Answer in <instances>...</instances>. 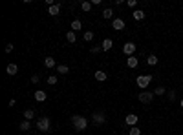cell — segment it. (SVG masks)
Returning <instances> with one entry per match:
<instances>
[{
  "mask_svg": "<svg viewBox=\"0 0 183 135\" xmlns=\"http://www.w3.org/2000/svg\"><path fill=\"white\" fill-rule=\"evenodd\" d=\"M72 124H73V128L77 130V132H82V130H86V126H88V120L81 115H73L72 117Z\"/></svg>",
  "mask_w": 183,
  "mask_h": 135,
  "instance_id": "cell-1",
  "label": "cell"
},
{
  "mask_svg": "<svg viewBox=\"0 0 183 135\" xmlns=\"http://www.w3.org/2000/svg\"><path fill=\"white\" fill-rule=\"evenodd\" d=\"M136 82H137L139 88H148V84L152 82V75H139L136 78Z\"/></svg>",
  "mask_w": 183,
  "mask_h": 135,
  "instance_id": "cell-2",
  "label": "cell"
},
{
  "mask_svg": "<svg viewBox=\"0 0 183 135\" xmlns=\"http://www.w3.org/2000/svg\"><path fill=\"white\" fill-rule=\"evenodd\" d=\"M123 53L128 55V57H134V53H136V44H134V42H126V44H123Z\"/></svg>",
  "mask_w": 183,
  "mask_h": 135,
  "instance_id": "cell-3",
  "label": "cell"
},
{
  "mask_svg": "<svg viewBox=\"0 0 183 135\" xmlns=\"http://www.w3.org/2000/svg\"><path fill=\"white\" fill-rule=\"evenodd\" d=\"M137 99L141 100L143 104H148V102H152V99H154V91H145V90H143Z\"/></svg>",
  "mask_w": 183,
  "mask_h": 135,
  "instance_id": "cell-4",
  "label": "cell"
},
{
  "mask_svg": "<svg viewBox=\"0 0 183 135\" xmlns=\"http://www.w3.org/2000/svg\"><path fill=\"white\" fill-rule=\"evenodd\" d=\"M37 128L41 132H50V119L48 117H41L39 122H37Z\"/></svg>",
  "mask_w": 183,
  "mask_h": 135,
  "instance_id": "cell-5",
  "label": "cell"
},
{
  "mask_svg": "<svg viewBox=\"0 0 183 135\" xmlns=\"http://www.w3.org/2000/svg\"><path fill=\"white\" fill-rule=\"evenodd\" d=\"M137 120H139V117L137 115H134V113H130V115H126V119H124V122L132 128V126H136L137 124Z\"/></svg>",
  "mask_w": 183,
  "mask_h": 135,
  "instance_id": "cell-6",
  "label": "cell"
},
{
  "mask_svg": "<svg viewBox=\"0 0 183 135\" xmlns=\"http://www.w3.org/2000/svg\"><path fill=\"white\" fill-rule=\"evenodd\" d=\"M112 27H114L115 31H121V29H124V20H123V19H114V22H112Z\"/></svg>",
  "mask_w": 183,
  "mask_h": 135,
  "instance_id": "cell-7",
  "label": "cell"
},
{
  "mask_svg": "<svg viewBox=\"0 0 183 135\" xmlns=\"http://www.w3.org/2000/svg\"><path fill=\"white\" fill-rule=\"evenodd\" d=\"M92 120H94V124H102V122L106 120V117H104V113H94V115H92Z\"/></svg>",
  "mask_w": 183,
  "mask_h": 135,
  "instance_id": "cell-8",
  "label": "cell"
},
{
  "mask_svg": "<svg viewBox=\"0 0 183 135\" xmlns=\"http://www.w3.org/2000/svg\"><path fill=\"white\" fill-rule=\"evenodd\" d=\"M137 64H139V60L136 57H128L126 58V66L130 68V70H134V68H137Z\"/></svg>",
  "mask_w": 183,
  "mask_h": 135,
  "instance_id": "cell-9",
  "label": "cell"
},
{
  "mask_svg": "<svg viewBox=\"0 0 183 135\" xmlns=\"http://www.w3.org/2000/svg\"><path fill=\"white\" fill-rule=\"evenodd\" d=\"M6 71H7V73H9V75L13 77V75H17V71H19V66L11 62V64H7V68H6Z\"/></svg>",
  "mask_w": 183,
  "mask_h": 135,
  "instance_id": "cell-10",
  "label": "cell"
},
{
  "mask_svg": "<svg viewBox=\"0 0 183 135\" xmlns=\"http://www.w3.org/2000/svg\"><path fill=\"white\" fill-rule=\"evenodd\" d=\"M46 91H42V90H37V91H35V100H37V102H44V100H46Z\"/></svg>",
  "mask_w": 183,
  "mask_h": 135,
  "instance_id": "cell-11",
  "label": "cell"
},
{
  "mask_svg": "<svg viewBox=\"0 0 183 135\" xmlns=\"http://www.w3.org/2000/svg\"><path fill=\"white\" fill-rule=\"evenodd\" d=\"M112 46H114V42L110 39H104L102 40V44H101V49L102 51H108V49H112Z\"/></svg>",
  "mask_w": 183,
  "mask_h": 135,
  "instance_id": "cell-12",
  "label": "cell"
},
{
  "mask_svg": "<svg viewBox=\"0 0 183 135\" xmlns=\"http://www.w3.org/2000/svg\"><path fill=\"white\" fill-rule=\"evenodd\" d=\"M48 11H50V15L57 17V15H59V11H61V4H53V6H51V7H50Z\"/></svg>",
  "mask_w": 183,
  "mask_h": 135,
  "instance_id": "cell-13",
  "label": "cell"
},
{
  "mask_svg": "<svg viewBox=\"0 0 183 135\" xmlns=\"http://www.w3.org/2000/svg\"><path fill=\"white\" fill-rule=\"evenodd\" d=\"M94 77H95V80H99V82H104V80L108 78V75H106L104 71H101V70H99V71H95V75H94Z\"/></svg>",
  "mask_w": 183,
  "mask_h": 135,
  "instance_id": "cell-14",
  "label": "cell"
},
{
  "mask_svg": "<svg viewBox=\"0 0 183 135\" xmlns=\"http://www.w3.org/2000/svg\"><path fill=\"white\" fill-rule=\"evenodd\" d=\"M44 66H46V68H55V58L53 57H46L44 58Z\"/></svg>",
  "mask_w": 183,
  "mask_h": 135,
  "instance_id": "cell-15",
  "label": "cell"
},
{
  "mask_svg": "<svg viewBox=\"0 0 183 135\" xmlns=\"http://www.w3.org/2000/svg\"><path fill=\"white\" fill-rule=\"evenodd\" d=\"M66 40H68L70 44H75V42H77V37H75V33H73V31H68V33H66Z\"/></svg>",
  "mask_w": 183,
  "mask_h": 135,
  "instance_id": "cell-16",
  "label": "cell"
},
{
  "mask_svg": "<svg viewBox=\"0 0 183 135\" xmlns=\"http://www.w3.org/2000/svg\"><path fill=\"white\" fill-rule=\"evenodd\" d=\"M57 73H61V75H68V73H70V68H68V66H64V64H61V66H57Z\"/></svg>",
  "mask_w": 183,
  "mask_h": 135,
  "instance_id": "cell-17",
  "label": "cell"
},
{
  "mask_svg": "<svg viewBox=\"0 0 183 135\" xmlns=\"http://www.w3.org/2000/svg\"><path fill=\"white\" fill-rule=\"evenodd\" d=\"M79 29H82L81 20H73V22H72V31L75 33V31H79Z\"/></svg>",
  "mask_w": 183,
  "mask_h": 135,
  "instance_id": "cell-18",
  "label": "cell"
},
{
  "mask_svg": "<svg viewBox=\"0 0 183 135\" xmlns=\"http://www.w3.org/2000/svg\"><path fill=\"white\" fill-rule=\"evenodd\" d=\"M132 17H134L136 20H143L145 19V13H143V9H136V11L132 13Z\"/></svg>",
  "mask_w": 183,
  "mask_h": 135,
  "instance_id": "cell-19",
  "label": "cell"
},
{
  "mask_svg": "<svg viewBox=\"0 0 183 135\" xmlns=\"http://www.w3.org/2000/svg\"><path fill=\"white\" fill-rule=\"evenodd\" d=\"M146 62H148L150 66H156V64H158V57H156V55H148V57H146Z\"/></svg>",
  "mask_w": 183,
  "mask_h": 135,
  "instance_id": "cell-20",
  "label": "cell"
},
{
  "mask_svg": "<svg viewBox=\"0 0 183 135\" xmlns=\"http://www.w3.org/2000/svg\"><path fill=\"white\" fill-rule=\"evenodd\" d=\"M81 9L84 11V13H88V11L92 9V2H82V4H81Z\"/></svg>",
  "mask_w": 183,
  "mask_h": 135,
  "instance_id": "cell-21",
  "label": "cell"
},
{
  "mask_svg": "<svg viewBox=\"0 0 183 135\" xmlns=\"http://www.w3.org/2000/svg\"><path fill=\"white\" fill-rule=\"evenodd\" d=\"M29 128H31V124H29V120H22V122H20V130H22V132H28Z\"/></svg>",
  "mask_w": 183,
  "mask_h": 135,
  "instance_id": "cell-22",
  "label": "cell"
},
{
  "mask_svg": "<svg viewBox=\"0 0 183 135\" xmlns=\"http://www.w3.org/2000/svg\"><path fill=\"white\" fill-rule=\"evenodd\" d=\"M102 17H104V19H112V17H114V11H112L110 7H106V9L102 11Z\"/></svg>",
  "mask_w": 183,
  "mask_h": 135,
  "instance_id": "cell-23",
  "label": "cell"
},
{
  "mask_svg": "<svg viewBox=\"0 0 183 135\" xmlns=\"http://www.w3.org/2000/svg\"><path fill=\"white\" fill-rule=\"evenodd\" d=\"M128 135H141V130H139L137 126H132V128L128 130Z\"/></svg>",
  "mask_w": 183,
  "mask_h": 135,
  "instance_id": "cell-24",
  "label": "cell"
},
{
  "mask_svg": "<svg viewBox=\"0 0 183 135\" xmlns=\"http://www.w3.org/2000/svg\"><path fill=\"white\" fill-rule=\"evenodd\" d=\"M165 93H167V88H161V86H159V88H156V90H154V95H165Z\"/></svg>",
  "mask_w": 183,
  "mask_h": 135,
  "instance_id": "cell-25",
  "label": "cell"
},
{
  "mask_svg": "<svg viewBox=\"0 0 183 135\" xmlns=\"http://www.w3.org/2000/svg\"><path fill=\"white\" fill-rule=\"evenodd\" d=\"M24 117H26V120H29V119L35 117V112H33V110H26V112H24Z\"/></svg>",
  "mask_w": 183,
  "mask_h": 135,
  "instance_id": "cell-26",
  "label": "cell"
},
{
  "mask_svg": "<svg viewBox=\"0 0 183 135\" xmlns=\"http://www.w3.org/2000/svg\"><path fill=\"white\" fill-rule=\"evenodd\" d=\"M84 40H86V42H92V40H94V33H92V31H84Z\"/></svg>",
  "mask_w": 183,
  "mask_h": 135,
  "instance_id": "cell-27",
  "label": "cell"
},
{
  "mask_svg": "<svg viewBox=\"0 0 183 135\" xmlns=\"http://www.w3.org/2000/svg\"><path fill=\"white\" fill-rule=\"evenodd\" d=\"M48 84H51V86L57 84V77H55V75H50V77H48Z\"/></svg>",
  "mask_w": 183,
  "mask_h": 135,
  "instance_id": "cell-28",
  "label": "cell"
},
{
  "mask_svg": "<svg viewBox=\"0 0 183 135\" xmlns=\"http://www.w3.org/2000/svg\"><path fill=\"white\" fill-rule=\"evenodd\" d=\"M167 95H168L170 100H174V99H176V91H174V90H168V91H167Z\"/></svg>",
  "mask_w": 183,
  "mask_h": 135,
  "instance_id": "cell-29",
  "label": "cell"
},
{
  "mask_svg": "<svg viewBox=\"0 0 183 135\" xmlns=\"http://www.w3.org/2000/svg\"><path fill=\"white\" fill-rule=\"evenodd\" d=\"M39 80H41V77H39V75H31V82H33V84H37Z\"/></svg>",
  "mask_w": 183,
  "mask_h": 135,
  "instance_id": "cell-30",
  "label": "cell"
},
{
  "mask_svg": "<svg viewBox=\"0 0 183 135\" xmlns=\"http://www.w3.org/2000/svg\"><path fill=\"white\" fill-rule=\"evenodd\" d=\"M13 48H15L13 44H7V46H6V53H11V51H13Z\"/></svg>",
  "mask_w": 183,
  "mask_h": 135,
  "instance_id": "cell-31",
  "label": "cell"
},
{
  "mask_svg": "<svg viewBox=\"0 0 183 135\" xmlns=\"http://www.w3.org/2000/svg\"><path fill=\"white\" fill-rule=\"evenodd\" d=\"M136 6H137L136 0H128V7H136Z\"/></svg>",
  "mask_w": 183,
  "mask_h": 135,
  "instance_id": "cell-32",
  "label": "cell"
},
{
  "mask_svg": "<svg viewBox=\"0 0 183 135\" xmlns=\"http://www.w3.org/2000/svg\"><path fill=\"white\" fill-rule=\"evenodd\" d=\"M15 104H17V100H15V99H11V100H9V102H7V106H9V108H13V106H15Z\"/></svg>",
  "mask_w": 183,
  "mask_h": 135,
  "instance_id": "cell-33",
  "label": "cell"
},
{
  "mask_svg": "<svg viewBox=\"0 0 183 135\" xmlns=\"http://www.w3.org/2000/svg\"><path fill=\"white\" fill-rule=\"evenodd\" d=\"M102 0H92V6H99Z\"/></svg>",
  "mask_w": 183,
  "mask_h": 135,
  "instance_id": "cell-34",
  "label": "cell"
},
{
  "mask_svg": "<svg viewBox=\"0 0 183 135\" xmlns=\"http://www.w3.org/2000/svg\"><path fill=\"white\" fill-rule=\"evenodd\" d=\"M180 106H181V108H183V99H181V100H180Z\"/></svg>",
  "mask_w": 183,
  "mask_h": 135,
  "instance_id": "cell-35",
  "label": "cell"
}]
</instances>
